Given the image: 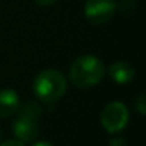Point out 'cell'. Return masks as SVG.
Returning <instances> with one entry per match:
<instances>
[{
  "instance_id": "1",
  "label": "cell",
  "mask_w": 146,
  "mask_h": 146,
  "mask_svg": "<svg viewBox=\"0 0 146 146\" xmlns=\"http://www.w3.org/2000/svg\"><path fill=\"white\" fill-rule=\"evenodd\" d=\"M105 76V64L93 54H83L72 63L69 79L76 88L85 89L98 85Z\"/></svg>"
},
{
  "instance_id": "2",
  "label": "cell",
  "mask_w": 146,
  "mask_h": 146,
  "mask_svg": "<svg viewBox=\"0 0 146 146\" xmlns=\"http://www.w3.org/2000/svg\"><path fill=\"white\" fill-rule=\"evenodd\" d=\"M67 89L66 78L59 70L47 69L40 72L33 80V92L36 98L44 103L57 102Z\"/></svg>"
},
{
  "instance_id": "3",
  "label": "cell",
  "mask_w": 146,
  "mask_h": 146,
  "mask_svg": "<svg viewBox=\"0 0 146 146\" xmlns=\"http://www.w3.org/2000/svg\"><path fill=\"white\" fill-rule=\"evenodd\" d=\"M17 117L13 122V133L20 142H32L37 137L39 126L37 117L42 113L40 106L36 102H26L19 106Z\"/></svg>"
},
{
  "instance_id": "4",
  "label": "cell",
  "mask_w": 146,
  "mask_h": 146,
  "mask_svg": "<svg viewBox=\"0 0 146 146\" xmlns=\"http://www.w3.org/2000/svg\"><path fill=\"white\" fill-rule=\"evenodd\" d=\"M129 120V110L122 102H110L100 115V123L109 133H117L125 129Z\"/></svg>"
},
{
  "instance_id": "5",
  "label": "cell",
  "mask_w": 146,
  "mask_h": 146,
  "mask_svg": "<svg viewBox=\"0 0 146 146\" xmlns=\"http://www.w3.org/2000/svg\"><path fill=\"white\" fill-rule=\"evenodd\" d=\"M116 10L117 5L115 0H88L85 3V16L93 25L109 22Z\"/></svg>"
},
{
  "instance_id": "6",
  "label": "cell",
  "mask_w": 146,
  "mask_h": 146,
  "mask_svg": "<svg viewBox=\"0 0 146 146\" xmlns=\"http://www.w3.org/2000/svg\"><path fill=\"white\" fill-rule=\"evenodd\" d=\"M20 106V98L13 89L0 90V117H9Z\"/></svg>"
},
{
  "instance_id": "7",
  "label": "cell",
  "mask_w": 146,
  "mask_h": 146,
  "mask_svg": "<svg viewBox=\"0 0 146 146\" xmlns=\"http://www.w3.org/2000/svg\"><path fill=\"white\" fill-rule=\"evenodd\" d=\"M109 76L113 82H116L119 85H126V83L132 82V79L135 76V70L126 62H116L109 67Z\"/></svg>"
},
{
  "instance_id": "8",
  "label": "cell",
  "mask_w": 146,
  "mask_h": 146,
  "mask_svg": "<svg viewBox=\"0 0 146 146\" xmlns=\"http://www.w3.org/2000/svg\"><path fill=\"white\" fill-rule=\"evenodd\" d=\"M136 109L140 115H145L146 113V102H145V95L140 93L137 96V100H136Z\"/></svg>"
},
{
  "instance_id": "9",
  "label": "cell",
  "mask_w": 146,
  "mask_h": 146,
  "mask_svg": "<svg viewBox=\"0 0 146 146\" xmlns=\"http://www.w3.org/2000/svg\"><path fill=\"white\" fill-rule=\"evenodd\" d=\"M35 2L39 5V6H52V5H54L57 0H35Z\"/></svg>"
},
{
  "instance_id": "10",
  "label": "cell",
  "mask_w": 146,
  "mask_h": 146,
  "mask_svg": "<svg viewBox=\"0 0 146 146\" xmlns=\"http://www.w3.org/2000/svg\"><path fill=\"white\" fill-rule=\"evenodd\" d=\"M0 146H25V143L20 140H7V142L2 143Z\"/></svg>"
},
{
  "instance_id": "11",
  "label": "cell",
  "mask_w": 146,
  "mask_h": 146,
  "mask_svg": "<svg viewBox=\"0 0 146 146\" xmlns=\"http://www.w3.org/2000/svg\"><path fill=\"white\" fill-rule=\"evenodd\" d=\"M109 146H125V139L122 137H116V139H112Z\"/></svg>"
},
{
  "instance_id": "12",
  "label": "cell",
  "mask_w": 146,
  "mask_h": 146,
  "mask_svg": "<svg viewBox=\"0 0 146 146\" xmlns=\"http://www.w3.org/2000/svg\"><path fill=\"white\" fill-rule=\"evenodd\" d=\"M32 146H53V145L47 140H39V142H35Z\"/></svg>"
}]
</instances>
